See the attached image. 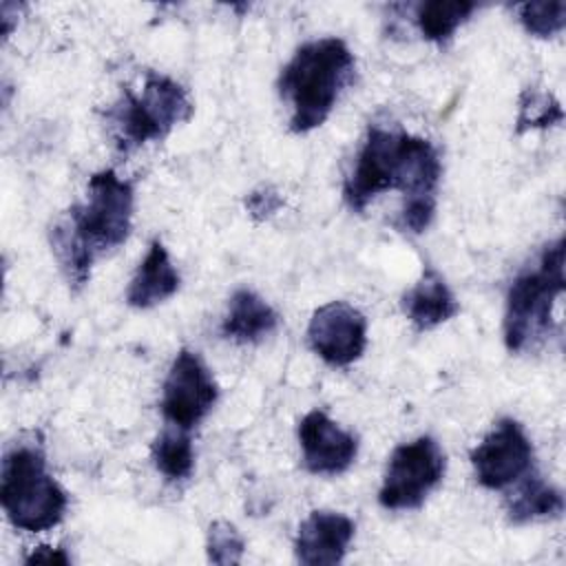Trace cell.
Here are the masks:
<instances>
[{"instance_id": "cell-7", "label": "cell", "mask_w": 566, "mask_h": 566, "mask_svg": "<svg viewBox=\"0 0 566 566\" xmlns=\"http://www.w3.org/2000/svg\"><path fill=\"white\" fill-rule=\"evenodd\" d=\"M447 455L433 436H418L398 444L387 462L378 504L387 511H413L442 482Z\"/></svg>"}, {"instance_id": "cell-21", "label": "cell", "mask_w": 566, "mask_h": 566, "mask_svg": "<svg viewBox=\"0 0 566 566\" xmlns=\"http://www.w3.org/2000/svg\"><path fill=\"white\" fill-rule=\"evenodd\" d=\"M243 551H245V542L234 524H230L228 520H214L208 526V535H206L208 562L219 566L239 564L243 559Z\"/></svg>"}, {"instance_id": "cell-23", "label": "cell", "mask_w": 566, "mask_h": 566, "mask_svg": "<svg viewBox=\"0 0 566 566\" xmlns=\"http://www.w3.org/2000/svg\"><path fill=\"white\" fill-rule=\"evenodd\" d=\"M24 564H60V566H69L71 557L64 548H53V546H35L27 557Z\"/></svg>"}, {"instance_id": "cell-18", "label": "cell", "mask_w": 566, "mask_h": 566, "mask_svg": "<svg viewBox=\"0 0 566 566\" xmlns=\"http://www.w3.org/2000/svg\"><path fill=\"white\" fill-rule=\"evenodd\" d=\"M150 458L155 469L172 482L186 480L195 467V449L186 429L168 424L150 444Z\"/></svg>"}, {"instance_id": "cell-16", "label": "cell", "mask_w": 566, "mask_h": 566, "mask_svg": "<svg viewBox=\"0 0 566 566\" xmlns=\"http://www.w3.org/2000/svg\"><path fill=\"white\" fill-rule=\"evenodd\" d=\"M564 513V495L557 486L539 475L526 473V480L513 493L506 515L513 524H526L542 517H559Z\"/></svg>"}, {"instance_id": "cell-22", "label": "cell", "mask_w": 566, "mask_h": 566, "mask_svg": "<svg viewBox=\"0 0 566 566\" xmlns=\"http://www.w3.org/2000/svg\"><path fill=\"white\" fill-rule=\"evenodd\" d=\"M283 203H285L283 195L272 186H261L245 197V210L256 221H265L274 217L283 208Z\"/></svg>"}, {"instance_id": "cell-1", "label": "cell", "mask_w": 566, "mask_h": 566, "mask_svg": "<svg viewBox=\"0 0 566 566\" xmlns=\"http://www.w3.org/2000/svg\"><path fill=\"white\" fill-rule=\"evenodd\" d=\"M440 177V153L429 139L402 128L369 124L354 168L343 181V199L349 210L363 212L378 195L400 190L405 197L400 226L420 234L433 221Z\"/></svg>"}, {"instance_id": "cell-14", "label": "cell", "mask_w": 566, "mask_h": 566, "mask_svg": "<svg viewBox=\"0 0 566 566\" xmlns=\"http://www.w3.org/2000/svg\"><path fill=\"white\" fill-rule=\"evenodd\" d=\"M179 285L181 276L172 265L166 245L159 239H155L150 241L146 256L139 261L128 283L126 303L137 310H150L175 296Z\"/></svg>"}, {"instance_id": "cell-5", "label": "cell", "mask_w": 566, "mask_h": 566, "mask_svg": "<svg viewBox=\"0 0 566 566\" xmlns=\"http://www.w3.org/2000/svg\"><path fill=\"white\" fill-rule=\"evenodd\" d=\"M0 502L7 520L24 533H44L64 520L69 497L49 473L40 442H15L4 451Z\"/></svg>"}, {"instance_id": "cell-2", "label": "cell", "mask_w": 566, "mask_h": 566, "mask_svg": "<svg viewBox=\"0 0 566 566\" xmlns=\"http://www.w3.org/2000/svg\"><path fill=\"white\" fill-rule=\"evenodd\" d=\"M135 188L115 170L91 175L86 195L75 201L49 230L55 261L73 292H80L93 263L126 243L133 230Z\"/></svg>"}, {"instance_id": "cell-13", "label": "cell", "mask_w": 566, "mask_h": 566, "mask_svg": "<svg viewBox=\"0 0 566 566\" xmlns=\"http://www.w3.org/2000/svg\"><path fill=\"white\" fill-rule=\"evenodd\" d=\"M400 305L407 321L418 332L436 329L460 312L455 294L447 285L444 276L431 265H427L420 279L402 294Z\"/></svg>"}, {"instance_id": "cell-12", "label": "cell", "mask_w": 566, "mask_h": 566, "mask_svg": "<svg viewBox=\"0 0 566 566\" xmlns=\"http://www.w3.org/2000/svg\"><path fill=\"white\" fill-rule=\"evenodd\" d=\"M356 524L338 511H312L296 531L294 555L305 566H334L347 555Z\"/></svg>"}, {"instance_id": "cell-3", "label": "cell", "mask_w": 566, "mask_h": 566, "mask_svg": "<svg viewBox=\"0 0 566 566\" xmlns=\"http://www.w3.org/2000/svg\"><path fill=\"white\" fill-rule=\"evenodd\" d=\"M356 60L340 38L303 42L279 73V95L290 106V130L310 133L325 124L354 80Z\"/></svg>"}, {"instance_id": "cell-4", "label": "cell", "mask_w": 566, "mask_h": 566, "mask_svg": "<svg viewBox=\"0 0 566 566\" xmlns=\"http://www.w3.org/2000/svg\"><path fill=\"white\" fill-rule=\"evenodd\" d=\"M564 294V237L546 243L537 263L509 285L504 305V345L511 354L539 349L557 329L555 303Z\"/></svg>"}, {"instance_id": "cell-9", "label": "cell", "mask_w": 566, "mask_h": 566, "mask_svg": "<svg viewBox=\"0 0 566 566\" xmlns=\"http://www.w3.org/2000/svg\"><path fill=\"white\" fill-rule=\"evenodd\" d=\"M533 460V442L515 418H500L471 451L475 480L491 491H500L531 473Z\"/></svg>"}, {"instance_id": "cell-6", "label": "cell", "mask_w": 566, "mask_h": 566, "mask_svg": "<svg viewBox=\"0 0 566 566\" xmlns=\"http://www.w3.org/2000/svg\"><path fill=\"white\" fill-rule=\"evenodd\" d=\"M195 104L172 77L146 71L139 91L124 88L108 108L106 119L119 153H130L148 142L164 139L175 126L188 122Z\"/></svg>"}, {"instance_id": "cell-11", "label": "cell", "mask_w": 566, "mask_h": 566, "mask_svg": "<svg viewBox=\"0 0 566 566\" xmlns=\"http://www.w3.org/2000/svg\"><path fill=\"white\" fill-rule=\"evenodd\" d=\"M296 436L303 453V467L312 475H340L358 455V438L338 427L321 409H312L298 420Z\"/></svg>"}, {"instance_id": "cell-17", "label": "cell", "mask_w": 566, "mask_h": 566, "mask_svg": "<svg viewBox=\"0 0 566 566\" xmlns=\"http://www.w3.org/2000/svg\"><path fill=\"white\" fill-rule=\"evenodd\" d=\"M480 9L471 0H427L413 9V20L420 35L429 42H447L453 33Z\"/></svg>"}, {"instance_id": "cell-10", "label": "cell", "mask_w": 566, "mask_h": 566, "mask_svg": "<svg viewBox=\"0 0 566 566\" xmlns=\"http://www.w3.org/2000/svg\"><path fill=\"white\" fill-rule=\"evenodd\" d=\"M310 349L332 367L356 363L367 347V318L347 301H329L312 312Z\"/></svg>"}, {"instance_id": "cell-15", "label": "cell", "mask_w": 566, "mask_h": 566, "mask_svg": "<svg viewBox=\"0 0 566 566\" xmlns=\"http://www.w3.org/2000/svg\"><path fill=\"white\" fill-rule=\"evenodd\" d=\"M279 325L276 310L256 292L239 287L228 303V314L221 323V336L239 345H252L268 338Z\"/></svg>"}, {"instance_id": "cell-8", "label": "cell", "mask_w": 566, "mask_h": 566, "mask_svg": "<svg viewBox=\"0 0 566 566\" xmlns=\"http://www.w3.org/2000/svg\"><path fill=\"white\" fill-rule=\"evenodd\" d=\"M217 398L219 385L203 358L192 349H179L161 387L159 409L164 420L190 431L210 413Z\"/></svg>"}, {"instance_id": "cell-19", "label": "cell", "mask_w": 566, "mask_h": 566, "mask_svg": "<svg viewBox=\"0 0 566 566\" xmlns=\"http://www.w3.org/2000/svg\"><path fill=\"white\" fill-rule=\"evenodd\" d=\"M564 111L559 99L544 88L528 86L520 95V106H517V119H515V130L522 135L526 130L535 128H551L562 124Z\"/></svg>"}, {"instance_id": "cell-20", "label": "cell", "mask_w": 566, "mask_h": 566, "mask_svg": "<svg viewBox=\"0 0 566 566\" xmlns=\"http://www.w3.org/2000/svg\"><path fill=\"white\" fill-rule=\"evenodd\" d=\"M517 20L528 35L553 38L564 31L566 24V2L564 0H542L517 4Z\"/></svg>"}, {"instance_id": "cell-24", "label": "cell", "mask_w": 566, "mask_h": 566, "mask_svg": "<svg viewBox=\"0 0 566 566\" xmlns=\"http://www.w3.org/2000/svg\"><path fill=\"white\" fill-rule=\"evenodd\" d=\"M18 9H22V4L18 2H2L0 4V22H2V38H9L13 27H15V18H18Z\"/></svg>"}]
</instances>
